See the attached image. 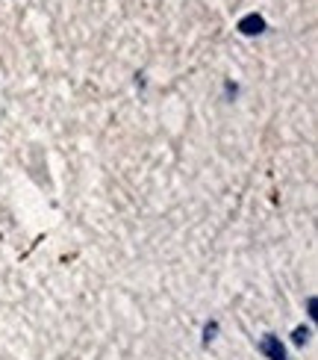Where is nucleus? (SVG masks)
I'll return each instance as SVG.
<instances>
[{
  "label": "nucleus",
  "mask_w": 318,
  "mask_h": 360,
  "mask_svg": "<svg viewBox=\"0 0 318 360\" xmlns=\"http://www.w3.org/2000/svg\"><path fill=\"white\" fill-rule=\"evenodd\" d=\"M236 30H239L242 36H259V33H265V21H263V15H256V12H251V15L239 18Z\"/></svg>",
  "instance_id": "1"
},
{
  "label": "nucleus",
  "mask_w": 318,
  "mask_h": 360,
  "mask_svg": "<svg viewBox=\"0 0 318 360\" xmlns=\"http://www.w3.org/2000/svg\"><path fill=\"white\" fill-rule=\"evenodd\" d=\"M259 352H263L268 360H286V349L283 342L274 337V334H265L263 340H259Z\"/></svg>",
  "instance_id": "2"
},
{
  "label": "nucleus",
  "mask_w": 318,
  "mask_h": 360,
  "mask_svg": "<svg viewBox=\"0 0 318 360\" xmlns=\"http://www.w3.org/2000/svg\"><path fill=\"white\" fill-rule=\"evenodd\" d=\"M292 342H295V345H303V342H310V328H295V334H292Z\"/></svg>",
  "instance_id": "3"
},
{
  "label": "nucleus",
  "mask_w": 318,
  "mask_h": 360,
  "mask_svg": "<svg viewBox=\"0 0 318 360\" xmlns=\"http://www.w3.org/2000/svg\"><path fill=\"white\" fill-rule=\"evenodd\" d=\"M215 334H219V325L209 322V325L204 328V342H212V340H215Z\"/></svg>",
  "instance_id": "4"
}]
</instances>
